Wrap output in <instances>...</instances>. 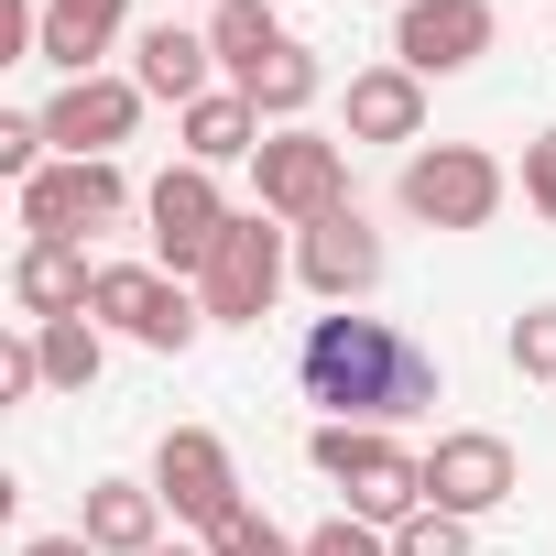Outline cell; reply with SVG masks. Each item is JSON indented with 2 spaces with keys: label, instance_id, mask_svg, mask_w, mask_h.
<instances>
[{
  "label": "cell",
  "instance_id": "obj_1",
  "mask_svg": "<svg viewBox=\"0 0 556 556\" xmlns=\"http://www.w3.org/2000/svg\"><path fill=\"white\" fill-rule=\"evenodd\" d=\"M295 382H306V404H328V426H404V415H426L447 393L437 350L404 339L393 317H361V306H339V317L306 328Z\"/></svg>",
  "mask_w": 556,
  "mask_h": 556
},
{
  "label": "cell",
  "instance_id": "obj_2",
  "mask_svg": "<svg viewBox=\"0 0 556 556\" xmlns=\"http://www.w3.org/2000/svg\"><path fill=\"white\" fill-rule=\"evenodd\" d=\"M306 458H317V480H339L350 513L382 523V534H404V523L426 513V458H415L393 426H317Z\"/></svg>",
  "mask_w": 556,
  "mask_h": 556
},
{
  "label": "cell",
  "instance_id": "obj_3",
  "mask_svg": "<svg viewBox=\"0 0 556 556\" xmlns=\"http://www.w3.org/2000/svg\"><path fill=\"white\" fill-rule=\"evenodd\" d=\"M285 273H295V251H285V218L229 207V229H218V251H207V273H197V306H207V328H262V317H273V295H285Z\"/></svg>",
  "mask_w": 556,
  "mask_h": 556
},
{
  "label": "cell",
  "instance_id": "obj_4",
  "mask_svg": "<svg viewBox=\"0 0 556 556\" xmlns=\"http://www.w3.org/2000/svg\"><path fill=\"white\" fill-rule=\"evenodd\" d=\"M251 186H262V218L317 229V218H339V207H350V142L295 121V131H273V142L251 153Z\"/></svg>",
  "mask_w": 556,
  "mask_h": 556
},
{
  "label": "cell",
  "instance_id": "obj_5",
  "mask_svg": "<svg viewBox=\"0 0 556 556\" xmlns=\"http://www.w3.org/2000/svg\"><path fill=\"white\" fill-rule=\"evenodd\" d=\"M88 317L99 328H121V339H142V350H197V328H207V306H197V285H175L164 262H99V295H88Z\"/></svg>",
  "mask_w": 556,
  "mask_h": 556
},
{
  "label": "cell",
  "instance_id": "obj_6",
  "mask_svg": "<svg viewBox=\"0 0 556 556\" xmlns=\"http://www.w3.org/2000/svg\"><path fill=\"white\" fill-rule=\"evenodd\" d=\"M502 164L480 153V142H415L404 153V218H426V229H491L502 218Z\"/></svg>",
  "mask_w": 556,
  "mask_h": 556
},
{
  "label": "cell",
  "instance_id": "obj_7",
  "mask_svg": "<svg viewBox=\"0 0 556 556\" xmlns=\"http://www.w3.org/2000/svg\"><path fill=\"white\" fill-rule=\"evenodd\" d=\"M153 491H164L175 523H197V545L229 534V523L251 513V502H240V469H229V447H218L207 426H164V447H153Z\"/></svg>",
  "mask_w": 556,
  "mask_h": 556
},
{
  "label": "cell",
  "instance_id": "obj_8",
  "mask_svg": "<svg viewBox=\"0 0 556 556\" xmlns=\"http://www.w3.org/2000/svg\"><path fill=\"white\" fill-rule=\"evenodd\" d=\"M142 218H153V262L175 273V285H197L207 251H218V229H229V197H218L207 164H175V175L142 186Z\"/></svg>",
  "mask_w": 556,
  "mask_h": 556
},
{
  "label": "cell",
  "instance_id": "obj_9",
  "mask_svg": "<svg viewBox=\"0 0 556 556\" xmlns=\"http://www.w3.org/2000/svg\"><path fill=\"white\" fill-rule=\"evenodd\" d=\"M513 491H523V469H513V447H502L491 426H447V437L426 447V513L480 523V513H502Z\"/></svg>",
  "mask_w": 556,
  "mask_h": 556
},
{
  "label": "cell",
  "instance_id": "obj_10",
  "mask_svg": "<svg viewBox=\"0 0 556 556\" xmlns=\"http://www.w3.org/2000/svg\"><path fill=\"white\" fill-rule=\"evenodd\" d=\"M121 207H131L121 153H99V164H45V175L23 186V229H34V240H88V229H110Z\"/></svg>",
  "mask_w": 556,
  "mask_h": 556
},
{
  "label": "cell",
  "instance_id": "obj_11",
  "mask_svg": "<svg viewBox=\"0 0 556 556\" xmlns=\"http://www.w3.org/2000/svg\"><path fill=\"white\" fill-rule=\"evenodd\" d=\"M34 121H45V142H55L66 164H99V153L131 142V121H142V77H66Z\"/></svg>",
  "mask_w": 556,
  "mask_h": 556
},
{
  "label": "cell",
  "instance_id": "obj_12",
  "mask_svg": "<svg viewBox=\"0 0 556 556\" xmlns=\"http://www.w3.org/2000/svg\"><path fill=\"white\" fill-rule=\"evenodd\" d=\"M491 0H404L393 12V66H415V77H469L480 55H491Z\"/></svg>",
  "mask_w": 556,
  "mask_h": 556
},
{
  "label": "cell",
  "instance_id": "obj_13",
  "mask_svg": "<svg viewBox=\"0 0 556 556\" xmlns=\"http://www.w3.org/2000/svg\"><path fill=\"white\" fill-rule=\"evenodd\" d=\"M295 285H306L317 306H361V295L382 285V229H371L361 207H339V218L295 229Z\"/></svg>",
  "mask_w": 556,
  "mask_h": 556
},
{
  "label": "cell",
  "instance_id": "obj_14",
  "mask_svg": "<svg viewBox=\"0 0 556 556\" xmlns=\"http://www.w3.org/2000/svg\"><path fill=\"white\" fill-rule=\"evenodd\" d=\"M88 295H99L88 240H23V262H12V306H23L34 328H55V317H88Z\"/></svg>",
  "mask_w": 556,
  "mask_h": 556
},
{
  "label": "cell",
  "instance_id": "obj_15",
  "mask_svg": "<svg viewBox=\"0 0 556 556\" xmlns=\"http://www.w3.org/2000/svg\"><path fill=\"white\" fill-rule=\"evenodd\" d=\"M131 77H142V99H175V110H197L207 99V77H218V45L197 34V23H153L142 45H131Z\"/></svg>",
  "mask_w": 556,
  "mask_h": 556
},
{
  "label": "cell",
  "instance_id": "obj_16",
  "mask_svg": "<svg viewBox=\"0 0 556 556\" xmlns=\"http://www.w3.org/2000/svg\"><path fill=\"white\" fill-rule=\"evenodd\" d=\"M77 534H88L99 556H153V545H164V491H153V480H88Z\"/></svg>",
  "mask_w": 556,
  "mask_h": 556
},
{
  "label": "cell",
  "instance_id": "obj_17",
  "mask_svg": "<svg viewBox=\"0 0 556 556\" xmlns=\"http://www.w3.org/2000/svg\"><path fill=\"white\" fill-rule=\"evenodd\" d=\"M350 142H426V77L415 66H361L350 77Z\"/></svg>",
  "mask_w": 556,
  "mask_h": 556
},
{
  "label": "cell",
  "instance_id": "obj_18",
  "mask_svg": "<svg viewBox=\"0 0 556 556\" xmlns=\"http://www.w3.org/2000/svg\"><path fill=\"white\" fill-rule=\"evenodd\" d=\"M175 131H186V164H207V175L262 153V110H251L240 88H207L197 110H175Z\"/></svg>",
  "mask_w": 556,
  "mask_h": 556
},
{
  "label": "cell",
  "instance_id": "obj_19",
  "mask_svg": "<svg viewBox=\"0 0 556 556\" xmlns=\"http://www.w3.org/2000/svg\"><path fill=\"white\" fill-rule=\"evenodd\" d=\"M121 12H131V0H45V66L99 77V55L121 45Z\"/></svg>",
  "mask_w": 556,
  "mask_h": 556
},
{
  "label": "cell",
  "instance_id": "obj_20",
  "mask_svg": "<svg viewBox=\"0 0 556 556\" xmlns=\"http://www.w3.org/2000/svg\"><path fill=\"white\" fill-rule=\"evenodd\" d=\"M207 45H218V66H229V88H251L273 55H285L295 34L273 23V0H229V12H207Z\"/></svg>",
  "mask_w": 556,
  "mask_h": 556
},
{
  "label": "cell",
  "instance_id": "obj_21",
  "mask_svg": "<svg viewBox=\"0 0 556 556\" xmlns=\"http://www.w3.org/2000/svg\"><path fill=\"white\" fill-rule=\"evenodd\" d=\"M34 350H45V393H88L99 361H110V328L99 317H55V328H34Z\"/></svg>",
  "mask_w": 556,
  "mask_h": 556
},
{
  "label": "cell",
  "instance_id": "obj_22",
  "mask_svg": "<svg viewBox=\"0 0 556 556\" xmlns=\"http://www.w3.org/2000/svg\"><path fill=\"white\" fill-rule=\"evenodd\" d=\"M317 88H328V77H317V55H306V45H285V55H273V66L240 88V99H251L262 121H285V131H295V121L317 110Z\"/></svg>",
  "mask_w": 556,
  "mask_h": 556
},
{
  "label": "cell",
  "instance_id": "obj_23",
  "mask_svg": "<svg viewBox=\"0 0 556 556\" xmlns=\"http://www.w3.org/2000/svg\"><path fill=\"white\" fill-rule=\"evenodd\" d=\"M513 371L523 382H556V306H523L513 317Z\"/></svg>",
  "mask_w": 556,
  "mask_h": 556
},
{
  "label": "cell",
  "instance_id": "obj_24",
  "mask_svg": "<svg viewBox=\"0 0 556 556\" xmlns=\"http://www.w3.org/2000/svg\"><path fill=\"white\" fill-rule=\"evenodd\" d=\"M207 556H306V534H285V523H262V513H240L229 534H207Z\"/></svg>",
  "mask_w": 556,
  "mask_h": 556
},
{
  "label": "cell",
  "instance_id": "obj_25",
  "mask_svg": "<svg viewBox=\"0 0 556 556\" xmlns=\"http://www.w3.org/2000/svg\"><path fill=\"white\" fill-rule=\"evenodd\" d=\"M0 175H12V186H34V175H45V121L0 110Z\"/></svg>",
  "mask_w": 556,
  "mask_h": 556
},
{
  "label": "cell",
  "instance_id": "obj_26",
  "mask_svg": "<svg viewBox=\"0 0 556 556\" xmlns=\"http://www.w3.org/2000/svg\"><path fill=\"white\" fill-rule=\"evenodd\" d=\"M393 556H469V523H458V513H415V523L393 534Z\"/></svg>",
  "mask_w": 556,
  "mask_h": 556
},
{
  "label": "cell",
  "instance_id": "obj_27",
  "mask_svg": "<svg viewBox=\"0 0 556 556\" xmlns=\"http://www.w3.org/2000/svg\"><path fill=\"white\" fill-rule=\"evenodd\" d=\"M306 556H393V534H382V523H361V513H339V523H317V534H306Z\"/></svg>",
  "mask_w": 556,
  "mask_h": 556
},
{
  "label": "cell",
  "instance_id": "obj_28",
  "mask_svg": "<svg viewBox=\"0 0 556 556\" xmlns=\"http://www.w3.org/2000/svg\"><path fill=\"white\" fill-rule=\"evenodd\" d=\"M523 207L556 229V131H534V142H523Z\"/></svg>",
  "mask_w": 556,
  "mask_h": 556
},
{
  "label": "cell",
  "instance_id": "obj_29",
  "mask_svg": "<svg viewBox=\"0 0 556 556\" xmlns=\"http://www.w3.org/2000/svg\"><path fill=\"white\" fill-rule=\"evenodd\" d=\"M34 393H45V350L12 339V350H0V404H34Z\"/></svg>",
  "mask_w": 556,
  "mask_h": 556
},
{
  "label": "cell",
  "instance_id": "obj_30",
  "mask_svg": "<svg viewBox=\"0 0 556 556\" xmlns=\"http://www.w3.org/2000/svg\"><path fill=\"white\" fill-rule=\"evenodd\" d=\"M23 556H99V545H88V534H34Z\"/></svg>",
  "mask_w": 556,
  "mask_h": 556
},
{
  "label": "cell",
  "instance_id": "obj_31",
  "mask_svg": "<svg viewBox=\"0 0 556 556\" xmlns=\"http://www.w3.org/2000/svg\"><path fill=\"white\" fill-rule=\"evenodd\" d=\"M153 556H207V545H153Z\"/></svg>",
  "mask_w": 556,
  "mask_h": 556
},
{
  "label": "cell",
  "instance_id": "obj_32",
  "mask_svg": "<svg viewBox=\"0 0 556 556\" xmlns=\"http://www.w3.org/2000/svg\"><path fill=\"white\" fill-rule=\"evenodd\" d=\"M186 12H229V0H186Z\"/></svg>",
  "mask_w": 556,
  "mask_h": 556
}]
</instances>
